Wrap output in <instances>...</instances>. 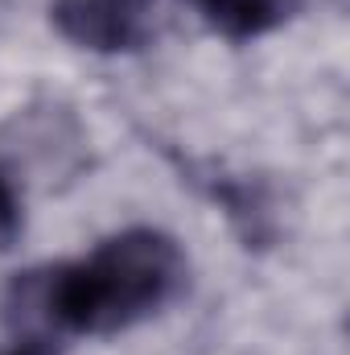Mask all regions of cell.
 <instances>
[{"instance_id": "6da1fadb", "label": "cell", "mask_w": 350, "mask_h": 355, "mask_svg": "<svg viewBox=\"0 0 350 355\" xmlns=\"http://www.w3.org/2000/svg\"><path fill=\"white\" fill-rule=\"evenodd\" d=\"M185 285L190 261L169 232L124 227L75 261L17 272L0 310L17 335L107 339L169 310Z\"/></svg>"}, {"instance_id": "7a4b0ae2", "label": "cell", "mask_w": 350, "mask_h": 355, "mask_svg": "<svg viewBox=\"0 0 350 355\" xmlns=\"http://www.w3.org/2000/svg\"><path fill=\"white\" fill-rule=\"evenodd\" d=\"M50 25L91 54H136L157 37V0H50Z\"/></svg>"}, {"instance_id": "3957f363", "label": "cell", "mask_w": 350, "mask_h": 355, "mask_svg": "<svg viewBox=\"0 0 350 355\" xmlns=\"http://www.w3.org/2000/svg\"><path fill=\"white\" fill-rule=\"evenodd\" d=\"M194 182L202 186V194L210 202L223 207V215L239 232L243 248H268L280 236V227H276V202H272L268 186L252 182V178L219 174V170H206V174H198Z\"/></svg>"}, {"instance_id": "277c9868", "label": "cell", "mask_w": 350, "mask_h": 355, "mask_svg": "<svg viewBox=\"0 0 350 355\" xmlns=\"http://www.w3.org/2000/svg\"><path fill=\"white\" fill-rule=\"evenodd\" d=\"M185 4L227 42H256L288 25L305 8V0H185Z\"/></svg>"}, {"instance_id": "5b68a950", "label": "cell", "mask_w": 350, "mask_h": 355, "mask_svg": "<svg viewBox=\"0 0 350 355\" xmlns=\"http://www.w3.org/2000/svg\"><path fill=\"white\" fill-rule=\"evenodd\" d=\"M17 236H21V190L12 170L0 162V252L12 248Z\"/></svg>"}, {"instance_id": "8992f818", "label": "cell", "mask_w": 350, "mask_h": 355, "mask_svg": "<svg viewBox=\"0 0 350 355\" xmlns=\"http://www.w3.org/2000/svg\"><path fill=\"white\" fill-rule=\"evenodd\" d=\"M0 355H58L54 339H42V335H17L8 347H0Z\"/></svg>"}]
</instances>
